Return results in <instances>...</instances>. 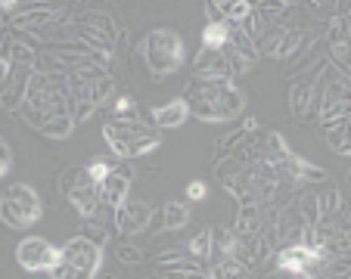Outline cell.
<instances>
[{"instance_id":"8992f818","label":"cell","mask_w":351,"mask_h":279,"mask_svg":"<svg viewBox=\"0 0 351 279\" xmlns=\"http://www.w3.org/2000/svg\"><path fill=\"white\" fill-rule=\"evenodd\" d=\"M156 127L143 124L140 118H109L106 124H103V140L109 143V149H112L119 159H125V149L128 143H134V140L140 137H153Z\"/></svg>"},{"instance_id":"5bb4252c","label":"cell","mask_w":351,"mask_h":279,"mask_svg":"<svg viewBox=\"0 0 351 279\" xmlns=\"http://www.w3.org/2000/svg\"><path fill=\"white\" fill-rule=\"evenodd\" d=\"M314 106V81H295L289 90V112L295 118H308Z\"/></svg>"},{"instance_id":"cb8c5ba5","label":"cell","mask_w":351,"mask_h":279,"mask_svg":"<svg viewBox=\"0 0 351 279\" xmlns=\"http://www.w3.org/2000/svg\"><path fill=\"white\" fill-rule=\"evenodd\" d=\"M348 112H351L348 100H330V103H320V121H324V124H330V121H336V118H345Z\"/></svg>"},{"instance_id":"9a60e30c","label":"cell","mask_w":351,"mask_h":279,"mask_svg":"<svg viewBox=\"0 0 351 279\" xmlns=\"http://www.w3.org/2000/svg\"><path fill=\"white\" fill-rule=\"evenodd\" d=\"M75 22H78V25H84V28H90V31H97V34H103V38H109L112 44L119 40L115 19H112V16H106V13H99V10H87V13H81Z\"/></svg>"},{"instance_id":"5b68a950","label":"cell","mask_w":351,"mask_h":279,"mask_svg":"<svg viewBox=\"0 0 351 279\" xmlns=\"http://www.w3.org/2000/svg\"><path fill=\"white\" fill-rule=\"evenodd\" d=\"M62 261L72 267L75 276H99L103 267V245H97L87 236H75L62 245Z\"/></svg>"},{"instance_id":"f1b7e54d","label":"cell","mask_w":351,"mask_h":279,"mask_svg":"<svg viewBox=\"0 0 351 279\" xmlns=\"http://www.w3.org/2000/svg\"><path fill=\"white\" fill-rule=\"evenodd\" d=\"M78 177H81V165H69L66 171H62V177H60V193L62 196L72 193V186L78 183Z\"/></svg>"},{"instance_id":"4dcf8cb0","label":"cell","mask_w":351,"mask_h":279,"mask_svg":"<svg viewBox=\"0 0 351 279\" xmlns=\"http://www.w3.org/2000/svg\"><path fill=\"white\" fill-rule=\"evenodd\" d=\"M87 171H90V177L99 183V180H103L109 171H112V165H109V161H103V159H93L90 165H87Z\"/></svg>"},{"instance_id":"9c48e42d","label":"cell","mask_w":351,"mask_h":279,"mask_svg":"<svg viewBox=\"0 0 351 279\" xmlns=\"http://www.w3.org/2000/svg\"><path fill=\"white\" fill-rule=\"evenodd\" d=\"M131 180H134V171L128 165H119L106 174V177L99 180V199L106 202V205H119V202L128 199V189H131Z\"/></svg>"},{"instance_id":"4fadbf2b","label":"cell","mask_w":351,"mask_h":279,"mask_svg":"<svg viewBox=\"0 0 351 279\" xmlns=\"http://www.w3.org/2000/svg\"><path fill=\"white\" fill-rule=\"evenodd\" d=\"M56 19V10L50 7H28L25 13H13V19H10V28L13 31H34V28L40 25H50V22Z\"/></svg>"},{"instance_id":"1f68e13d","label":"cell","mask_w":351,"mask_h":279,"mask_svg":"<svg viewBox=\"0 0 351 279\" xmlns=\"http://www.w3.org/2000/svg\"><path fill=\"white\" fill-rule=\"evenodd\" d=\"M249 10H252V3H249V0H237V3L227 10V19H230V22H239L245 13H249Z\"/></svg>"},{"instance_id":"d4e9b609","label":"cell","mask_w":351,"mask_h":279,"mask_svg":"<svg viewBox=\"0 0 351 279\" xmlns=\"http://www.w3.org/2000/svg\"><path fill=\"white\" fill-rule=\"evenodd\" d=\"M326 44H348V16H336L326 25Z\"/></svg>"},{"instance_id":"8fae6325","label":"cell","mask_w":351,"mask_h":279,"mask_svg":"<svg viewBox=\"0 0 351 279\" xmlns=\"http://www.w3.org/2000/svg\"><path fill=\"white\" fill-rule=\"evenodd\" d=\"M156 267H159L162 273H168V276H208L206 264H199L196 258H190V254H165V258L156 261Z\"/></svg>"},{"instance_id":"44dd1931","label":"cell","mask_w":351,"mask_h":279,"mask_svg":"<svg viewBox=\"0 0 351 279\" xmlns=\"http://www.w3.org/2000/svg\"><path fill=\"white\" fill-rule=\"evenodd\" d=\"M208 276H249V267L243 264V261H237V258H221V261H215L212 264V270H208Z\"/></svg>"},{"instance_id":"6da1fadb","label":"cell","mask_w":351,"mask_h":279,"mask_svg":"<svg viewBox=\"0 0 351 279\" xmlns=\"http://www.w3.org/2000/svg\"><path fill=\"white\" fill-rule=\"evenodd\" d=\"M186 106L190 115L202 121H230L245 109L243 90H237L233 84H208V87H186Z\"/></svg>"},{"instance_id":"2e32d148","label":"cell","mask_w":351,"mask_h":279,"mask_svg":"<svg viewBox=\"0 0 351 279\" xmlns=\"http://www.w3.org/2000/svg\"><path fill=\"white\" fill-rule=\"evenodd\" d=\"M324 140H326V146H330L332 152L348 155L351 152V149H348V115H345V118L330 121V124H326V131H324Z\"/></svg>"},{"instance_id":"484cf974","label":"cell","mask_w":351,"mask_h":279,"mask_svg":"<svg viewBox=\"0 0 351 279\" xmlns=\"http://www.w3.org/2000/svg\"><path fill=\"white\" fill-rule=\"evenodd\" d=\"M227 40V25L224 22H208L202 31V46H221Z\"/></svg>"},{"instance_id":"7c38bea8","label":"cell","mask_w":351,"mask_h":279,"mask_svg":"<svg viewBox=\"0 0 351 279\" xmlns=\"http://www.w3.org/2000/svg\"><path fill=\"white\" fill-rule=\"evenodd\" d=\"M186 118H190V106H186L184 96H180V100L165 103V106H159V109H153V124H156V127H162V131L180 127Z\"/></svg>"},{"instance_id":"f546056e","label":"cell","mask_w":351,"mask_h":279,"mask_svg":"<svg viewBox=\"0 0 351 279\" xmlns=\"http://www.w3.org/2000/svg\"><path fill=\"white\" fill-rule=\"evenodd\" d=\"M208 196V186L202 183V180H193V183H186V199L193 202H202Z\"/></svg>"},{"instance_id":"ac0fdd59","label":"cell","mask_w":351,"mask_h":279,"mask_svg":"<svg viewBox=\"0 0 351 279\" xmlns=\"http://www.w3.org/2000/svg\"><path fill=\"white\" fill-rule=\"evenodd\" d=\"M38 131L44 133V137H50V140H66V137H72V131H75V118L69 112L50 115V118H47Z\"/></svg>"},{"instance_id":"30bf717a","label":"cell","mask_w":351,"mask_h":279,"mask_svg":"<svg viewBox=\"0 0 351 279\" xmlns=\"http://www.w3.org/2000/svg\"><path fill=\"white\" fill-rule=\"evenodd\" d=\"M265 226V202H239V214L237 224H233V232L239 239H255Z\"/></svg>"},{"instance_id":"277c9868","label":"cell","mask_w":351,"mask_h":279,"mask_svg":"<svg viewBox=\"0 0 351 279\" xmlns=\"http://www.w3.org/2000/svg\"><path fill=\"white\" fill-rule=\"evenodd\" d=\"M60 261H62V248L50 245V242L40 239V236H28V239H22L19 245H16V264L28 273H47V276H50V270H53Z\"/></svg>"},{"instance_id":"d6a6232c","label":"cell","mask_w":351,"mask_h":279,"mask_svg":"<svg viewBox=\"0 0 351 279\" xmlns=\"http://www.w3.org/2000/svg\"><path fill=\"white\" fill-rule=\"evenodd\" d=\"M146 230L153 232V236L156 232H165V211H162V208H156V211L149 214V226H146Z\"/></svg>"},{"instance_id":"836d02e7","label":"cell","mask_w":351,"mask_h":279,"mask_svg":"<svg viewBox=\"0 0 351 279\" xmlns=\"http://www.w3.org/2000/svg\"><path fill=\"white\" fill-rule=\"evenodd\" d=\"M0 161H7V165L13 161V152H10V143H7L3 137H0Z\"/></svg>"},{"instance_id":"d6986e66","label":"cell","mask_w":351,"mask_h":279,"mask_svg":"<svg viewBox=\"0 0 351 279\" xmlns=\"http://www.w3.org/2000/svg\"><path fill=\"white\" fill-rule=\"evenodd\" d=\"M162 211H165V230H184L186 220H190L186 202H168V205H162Z\"/></svg>"},{"instance_id":"e575fe53","label":"cell","mask_w":351,"mask_h":279,"mask_svg":"<svg viewBox=\"0 0 351 279\" xmlns=\"http://www.w3.org/2000/svg\"><path fill=\"white\" fill-rule=\"evenodd\" d=\"M208 3H215V7H218V10H221V13H224V16H227V10H230V7H233V3H237V0H208Z\"/></svg>"},{"instance_id":"7a4b0ae2","label":"cell","mask_w":351,"mask_h":279,"mask_svg":"<svg viewBox=\"0 0 351 279\" xmlns=\"http://www.w3.org/2000/svg\"><path fill=\"white\" fill-rule=\"evenodd\" d=\"M143 56L153 81H165L168 75L184 66V40L171 28H156L143 40Z\"/></svg>"},{"instance_id":"603a6c76","label":"cell","mask_w":351,"mask_h":279,"mask_svg":"<svg viewBox=\"0 0 351 279\" xmlns=\"http://www.w3.org/2000/svg\"><path fill=\"white\" fill-rule=\"evenodd\" d=\"M302 46V28L298 25H289L286 28V34H283V40H280V46H277V53L274 56H280V59H286V56H292Z\"/></svg>"},{"instance_id":"3957f363","label":"cell","mask_w":351,"mask_h":279,"mask_svg":"<svg viewBox=\"0 0 351 279\" xmlns=\"http://www.w3.org/2000/svg\"><path fill=\"white\" fill-rule=\"evenodd\" d=\"M40 217H44V205L28 183H13L7 196H0V220L10 230H25V226L38 224Z\"/></svg>"},{"instance_id":"52a82bcc","label":"cell","mask_w":351,"mask_h":279,"mask_svg":"<svg viewBox=\"0 0 351 279\" xmlns=\"http://www.w3.org/2000/svg\"><path fill=\"white\" fill-rule=\"evenodd\" d=\"M149 214H153V208L146 205V202L140 199H125L115 205V230H119V236H137V232H146V226H149Z\"/></svg>"},{"instance_id":"83f0119b","label":"cell","mask_w":351,"mask_h":279,"mask_svg":"<svg viewBox=\"0 0 351 279\" xmlns=\"http://www.w3.org/2000/svg\"><path fill=\"white\" fill-rule=\"evenodd\" d=\"M115 254H119L121 264H140V261H143V252H140L137 245H131V242H121V245L115 248Z\"/></svg>"},{"instance_id":"ba28073f","label":"cell","mask_w":351,"mask_h":279,"mask_svg":"<svg viewBox=\"0 0 351 279\" xmlns=\"http://www.w3.org/2000/svg\"><path fill=\"white\" fill-rule=\"evenodd\" d=\"M69 202H72V208L81 214V217H90L93 208L99 205V183L90 177V171H87V165L81 168V177L78 183L72 186V193L66 196Z\"/></svg>"},{"instance_id":"e0dca14e","label":"cell","mask_w":351,"mask_h":279,"mask_svg":"<svg viewBox=\"0 0 351 279\" xmlns=\"http://www.w3.org/2000/svg\"><path fill=\"white\" fill-rule=\"evenodd\" d=\"M239 242V236L233 232V226L227 230V226H212V254H208V261H221L227 258V254L233 252V245Z\"/></svg>"},{"instance_id":"4316f807","label":"cell","mask_w":351,"mask_h":279,"mask_svg":"<svg viewBox=\"0 0 351 279\" xmlns=\"http://www.w3.org/2000/svg\"><path fill=\"white\" fill-rule=\"evenodd\" d=\"M112 118H140V115H137V103H134V96H119V100H115Z\"/></svg>"},{"instance_id":"ffe728a7","label":"cell","mask_w":351,"mask_h":279,"mask_svg":"<svg viewBox=\"0 0 351 279\" xmlns=\"http://www.w3.org/2000/svg\"><path fill=\"white\" fill-rule=\"evenodd\" d=\"M245 133H249V131H245V127H237V131H230V133H224V137H218V140H215V155H212V161H215V165H218L221 159H227V155H230L233 149H237V143L245 137Z\"/></svg>"},{"instance_id":"7402d4cb","label":"cell","mask_w":351,"mask_h":279,"mask_svg":"<svg viewBox=\"0 0 351 279\" xmlns=\"http://www.w3.org/2000/svg\"><path fill=\"white\" fill-rule=\"evenodd\" d=\"M208 254H212V230H202L190 239V258H196L199 264H208Z\"/></svg>"}]
</instances>
